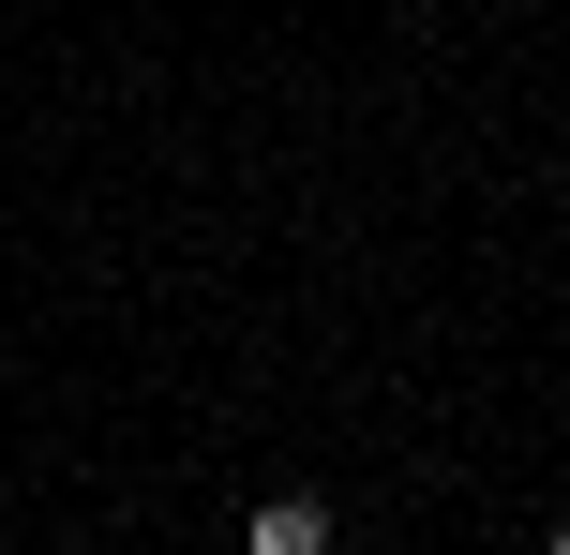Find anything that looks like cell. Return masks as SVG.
Here are the masks:
<instances>
[{"label":"cell","instance_id":"obj_1","mask_svg":"<svg viewBox=\"0 0 570 555\" xmlns=\"http://www.w3.org/2000/svg\"><path fill=\"white\" fill-rule=\"evenodd\" d=\"M240 541H256V555H331V511H315V496H256Z\"/></svg>","mask_w":570,"mask_h":555}]
</instances>
